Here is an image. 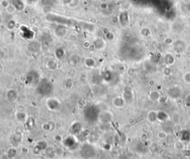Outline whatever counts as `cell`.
I'll return each instance as SVG.
<instances>
[{
  "label": "cell",
  "instance_id": "52a82bcc",
  "mask_svg": "<svg viewBox=\"0 0 190 159\" xmlns=\"http://www.w3.org/2000/svg\"><path fill=\"white\" fill-rule=\"evenodd\" d=\"M54 128V121H48V123L43 124V129L45 131H47V132H49V131H52Z\"/></svg>",
  "mask_w": 190,
  "mask_h": 159
},
{
  "label": "cell",
  "instance_id": "7c38bea8",
  "mask_svg": "<svg viewBox=\"0 0 190 159\" xmlns=\"http://www.w3.org/2000/svg\"><path fill=\"white\" fill-rule=\"evenodd\" d=\"M166 136H167V133H166V132H159V133H158V137H159L160 139H165Z\"/></svg>",
  "mask_w": 190,
  "mask_h": 159
},
{
  "label": "cell",
  "instance_id": "8fae6325",
  "mask_svg": "<svg viewBox=\"0 0 190 159\" xmlns=\"http://www.w3.org/2000/svg\"><path fill=\"white\" fill-rule=\"evenodd\" d=\"M54 140L56 141H57V142H61V141H63V139H62V136L61 135H56L54 136Z\"/></svg>",
  "mask_w": 190,
  "mask_h": 159
},
{
  "label": "cell",
  "instance_id": "6da1fadb",
  "mask_svg": "<svg viewBox=\"0 0 190 159\" xmlns=\"http://www.w3.org/2000/svg\"><path fill=\"white\" fill-rule=\"evenodd\" d=\"M23 140V134L21 131H16L13 135L12 138H11V147L17 148V147H20L21 144Z\"/></svg>",
  "mask_w": 190,
  "mask_h": 159
},
{
  "label": "cell",
  "instance_id": "5b68a950",
  "mask_svg": "<svg viewBox=\"0 0 190 159\" xmlns=\"http://www.w3.org/2000/svg\"><path fill=\"white\" fill-rule=\"evenodd\" d=\"M48 144L46 141L41 140V141H39L36 143V145H35L34 149H37L38 152L40 153L41 151L46 150V149H48Z\"/></svg>",
  "mask_w": 190,
  "mask_h": 159
},
{
  "label": "cell",
  "instance_id": "3957f363",
  "mask_svg": "<svg viewBox=\"0 0 190 159\" xmlns=\"http://www.w3.org/2000/svg\"><path fill=\"white\" fill-rule=\"evenodd\" d=\"M14 118L15 120L20 124H25L28 121V116L26 113L25 112H18L16 111L15 114H14Z\"/></svg>",
  "mask_w": 190,
  "mask_h": 159
},
{
  "label": "cell",
  "instance_id": "30bf717a",
  "mask_svg": "<svg viewBox=\"0 0 190 159\" xmlns=\"http://www.w3.org/2000/svg\"><path fill=\"white\" fill-rule=\"evenodd\" d=\"M16 111H18V112H25L26 111V109H25V106H23V105H18L17 107H16Z\"/></svg>",
  "mask_w": 190,
  "mask_h": 159
},
{
  "label": "cell",
  "instance_id": "8992f818",
  "mask_svg": "<svg viewBox=\"0 0 190 159\" xmlns=\"http://www.w3.org/2000/svg\"><path fill=\"white\" fill-rule=\"evenodd\" d=\"M112 103H113L115 107H117V108H120V107H123L125 105V98L120 96L115 97L113 99V101H112Z\"/></svg>",
  "mask_w": 190,
  "mask_h": 159
},
{
  "label": "cell",
  "instance_id": "ba28073f",
  "mask_svg": "<svg viewBox=\"0 0 190 159\" xmlns=\"http://www.w3.org/2000/svg\"><path fill=\"white\" fill-rule=\"evenodd\" d=\"M17 154V151H16V148L15 147H11L10 149L8 150L7 152V156L9 158L12 159L14 158H15V156H16Z\"/></svg>",
  "mask_w": 190,
  "mask_h": 159
},
{
  "label": "cell",
  "instance_id": "277c9868",
  "mask_svg": "<svg viewBox=\"0 0 190 159\" xmlns=\"http://www.w3.org/2000/svg\"><path fill=\"white\" fill-rule=\"evenodd\" d=\"M6 97L9 102H14L19 98V93L16 90L10 89V90H8L7 93H6Z\"/></svg>",
  "mask_w": 190,
  "mask_h": 159
},
{
  "label": "cell",
  "instance_id": "4fadbf2b",
  "mask_svg": "<svg viewBox=\"0 0 190 159\" xmlns=\"http://www.w3.org/2000/svg\"><path fill=\"white\" fill-rule=\"evenodd\" d=\"M189 159H190V158H189Z\"/></svg>",
  "mask_w": 190,
  "mask_h": 159
},
{
  "label": "cell",
  "instance_id": "7a4b0ae2",
  "mask_svg": "<svg viewBox=\"0 0 190 159\" xmlns=\"http://www.w3.org/2000/svg\"><path fill=\"white\" fill-rule=\"evenodd\" d=\"M61 103L57 98H49L46 101V106L51 111H57L60 109Z\"/></svg>",
  "mask_w": 190,
  "mask_h": 159
},
{
  "label": "cell",
  "instance_id": "9c48e42d",
  "mask_svg": "<svg viewBox=\"0 0 190 159\" xmlns=\"http://www.w3.org/2000/svg\"><path fill=\"white\" fill-rule=\"evenodd\" d=\"M175 147L177 149H178V150H181V149H183L184 145H183V144L181 141H177L175 144Z\"/></svg>",
  "mask_w": 190,
  "mask_h": 159
}]
</instances>
